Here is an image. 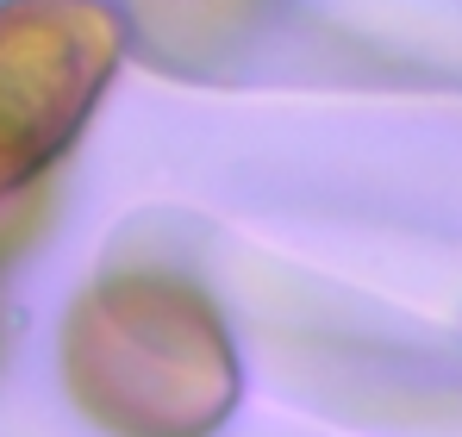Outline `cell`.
<instances>
[{
    "instance_id": "7a4b0ae2",
    "label": "cell",
    "mask_w": 462,
    "mask_h": 437,
    "mask_svg": "<svg viewBox=\"0 0 462 437\" xmlns=\"http://www.w3.org/2000/svg\"><path fill=\"white\" fill-rule=\"evenodd\" d=\"M132 25L106 0H0V213H13L125 63Z\"/></svg>"
},
{
    "instance_id": "6da1fadb",
    "label": "cell",
    "mask_w": 462,
    "mask_h": 437,
    "mask_svg": "<svg viewBox=\"0 0 462 437\" xmlns=\"http://www.w3.org/2000/svg\"><path fill=\"white\" fill-rule=\"evenodd\" d=\"M63 375L113 437H213L244 394L219 306L169 269H113L81 293L63 325Z\"/></svg>"
}]
</instances>
